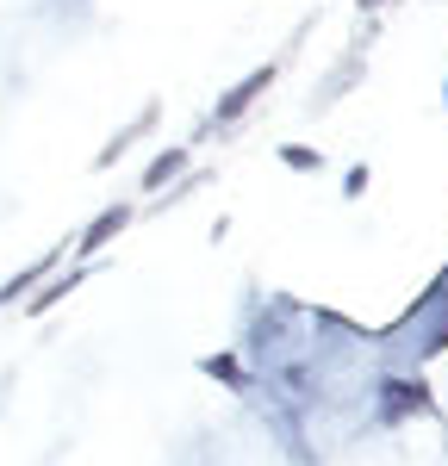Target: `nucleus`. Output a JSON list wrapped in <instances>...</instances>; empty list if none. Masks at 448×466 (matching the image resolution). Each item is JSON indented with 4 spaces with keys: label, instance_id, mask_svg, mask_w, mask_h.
<instances>
[{
    "label": "nucleus",
    "instance_id": "f257e3e1",
    "mask_svg": "<svg viewBox=\"0 0 448 466\" xmlns=\"http://www.w3.org/2000/svg\"><path fill=\"white\" fill-rule=\"evenodd\" d=\"M274 75H280L274 63H261V69H249L243 81H237V87H230V94H219V106H212V118H206V131H199V137H212V131H230V125H237V118H243V112H249L261 94L274 87Z\"/></svg>",
    "mask_w": 448,
    "mask_h": 466
},
{
    "label": "nucleus",
    "instance_id": "f03ea898",
    "mask_svg": "<svg viewBox=\"0 0 448 466\" xmlns=\"http://www.w3.org/2000/svg\"><path fill=\"white\" fill-rule=\"evenodd\" d=\"M63 261H69V243H56V249H44V255L32 261V268H19L13 280H0V305H19V299H32V287H37V280H50V274H56Z\"/></svg>",
    "mask_w": 448,
    "mask_h": 466
},
{
    "label": "nucleus",
    "instance_id": "7ed1b4c3",
    "mask_svg": "<svg viewBox=\"0 0 448 466\" xmlns=\"http://www.w3.org/2000/svg\"><path fill=\"white\" fill-rule=\"evenodd\" d=\"M156 118H162V100H144V112H137V118H131V125L118 131V137H107V144H100V156H94V168H112V162H118L125 149H137V144L149 137V131H156Z\"/></svg>",
    "mask_w": 448,
    "mask_h": 466
},
{
    "label": "nucleus",
    "instance_id": "20e7f679",
    "mask_svg": "<svg viewBox=\"0 0 448 466\" xmlns=\"http://www.w3.org/2000/svg\"><path fill=\"white\" fill-rule=\"evenodd\" d=\"M380 398H386V404H380V417H386V423H399L405 410H436L423 380H392V373H386V380H380Z\"/></svg>",
    "mask_w": 448,
    "mask_h": 466
},
{
    "label": "nucleus",
    "instance_id": "39448f33",
    "mask_svg": "<svg viewBox=\"0 0 448 466\" xmlns=\"http://www.w3.org/2000/svg\"><path fill=\"white\" fill-rule=\"evenodd\" d=\"M118 230H131V206H107V212H100L87 230H81V237H75V255H81V261H94V255L107 249Z\"/></svg>",
    "mask_w": 448,
    "mask_h": 466
},
{
    "label": "nucleus",
    "instance_id": "423d86ee",
    "mask_svg": "<svg viewBox=\"0 0 448 466\" xmlns=\"http://www.w3.org/2000/svg\"><path fill=\"white\" fill-rule=\"evenodd\" d=\"M361 63H368V50H355V44H349V50H342V63L331 69V87H318V94H311V112H331L336 100H342V94L355 87V75H361Z\"/></svg>",
    "mask_w": 448,
    "mask_h": 466
},
{
    "label": "nucleus",
    "instance_id": "0eeeda50",
    "mask_svg": "<svg viewBox=\"0 0 448 466\" xmlns=\"http://www.w3.org/2000/svg\"><path fill=\"white\" fill-rule=\"evenodd\" d=\"M81 280H87V261H81V268H69V274H56L50 287H32L25 311H32V318H44V311H50V305H63V299H69V292L81 287Z\"/></svg>",
    "mask_w": 448,
    "mask_h": 466
},
{
    "label": "nucleus",
    "instance_id": "6e6552de",
    "mask_svg": "<svg viewBox=\"0 0 448 466\" xmlns=\"http://www.w3.org/2000/svg\"><path fill=\"white\" fill-rule=\"evenodd\" d=\"M181 175H187V149L175 144V149H162V156L144 168V193H156V199H162V193H168V180H181Z\"/></svg>",
    "mask_w": 448,
    "mask_h": 466
},
{
    "label": "nucleus",
    "instance_id": "1a4fd4ad",
    "mask_svg": "<svg viewBox=\"0 0 448 466\" xmlns=\"http://www.w3.org/2000/svg\"><path fill=\"white\" fill-rule=\"evenodd\" d=\"M280 168H293V175H324V149H311V144H280Z\"/></svg>",
    "mask_w": 448,
    "mask_h": 466
},
{
    "label": "nucleus",
    "instance_id": "9d476101",
    "mask_svg": "<svg viewBox=\"0 0 448 466\" xmlns=\"http://www.w3.org/2000/svg\"><path fill=\"white\" fill-rule=\"evenodd\" d=\"M199 373H212V380H224L230 392H243V386H249V380H243V367H237L230 355H206V360H199Z\"/></svg>",
    "mask_w": 448,
    "mask_h": 466
},
{
    "label": "nucleus",
    "instance_id": "9b49d317",
    "mask_svg": "<svg viewBox=\"0 0 448 466\" xmlns=\"http://www.w3.org/2000/svg\"><path fill=\"white\" fill-rule=\"evenodd\" d=\"M368 162H361V168H349V175H342V199H361V193H368Z\"/></svg>",
    "mask_w": 448,
    "mask_h": 466
},
{
    "label": "nucleus",
    "instance_id": "f8f14e48",
    "mask_svg": "<svg viewBox=\"0 0 448 466\" xmlns=\"http://www.w3.org/2000/svg\"><path fill=\"white\" fill-rule=\"evenodd\" d=\"M355 6H361V13H380V6H386V0H355Z\"/></svg>",
    "mask_w": 448,
    "mask_h": 466
},
{
    "label": "nucleus",
    "instance_id": "ddd939ff",
    "mask_svg": "<svg viewBox=\"0 0 448 466\" xmlns=\"http://www.w3.org/2000/svg\"><path fill=\"white\" fill-rule=\"evenodd\" d=\"M443 100H448V87H443Z\"/></svg>",
    "mask_w": 448,
    "mask_h": 466
}]
</instances>
